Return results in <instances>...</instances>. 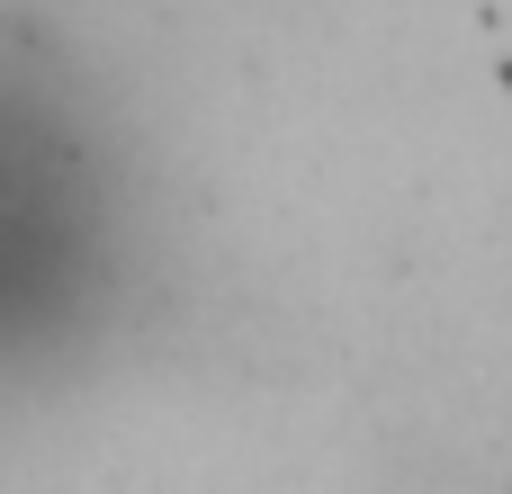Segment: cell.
<instances>
[{
    "label": "cell",
    "mask_w": 512,
    "mask_h": 494,
    "mask_svg": "<svg viewBox=\"0 0 512 494\" xmlns=\"http://www.w3.org/2000/svg\"><path fill=\"white\" fill-rule=\"evenodd\" d=\"M108 261V162L27 81L0 72V369L72 333L90 315V288H108Z\"/></svg>",
    "instance_id": "cell-1"
}]
</instances>
